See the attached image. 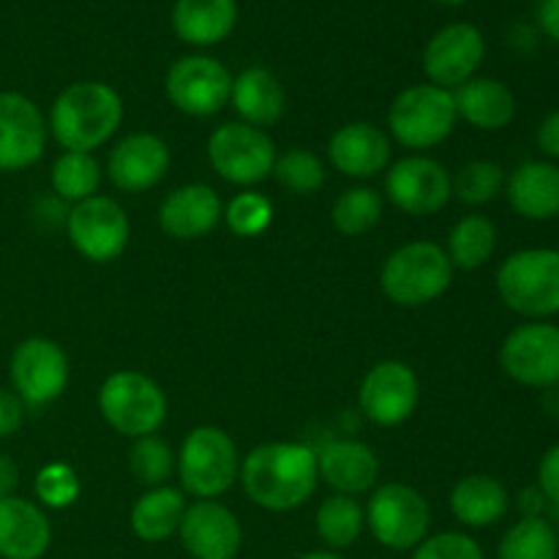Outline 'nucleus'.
<instances>
[{
    "instance_id": "obj_1",
    "label": "nucleus",
    "mask_w": 559,
    "mask_h": 559,
    "mask_svg": "<svg viewBox=\"0 0 559 559\" xmlns=\"http://www.w3.org/2000/svg\"><path fill=\"white\" fill-rule=\"evenodd\" d=\"M246 497L265 511H295L320 486L317 451L300 442H265L240 462Z\"/></svg>"
},
{
    "instance_id": "obj_2",
    "label": "nucleus",
    "mask_w": 559,
    "mask_h": 559,
    "mask_svg": "<svg viewBox=\"0 0 559 559\" xmlns=\"http://www.w3.org/2000/svg\"><path fill=\"white\" fill-rule=\"evenodd\" d=\"M123 123V98L104 82H74L55 98L49 131L63 151L93 153Z\"/></svg>"
},
{
    "instance_id": "obj_3",
    "label": "nucleus",
    "mask_w": 559,
    "mask_h": 559,
    "mask_svg": "<svg viewBox=\"0 0 559 559\" xmlns=\"http://www.w3.org/2000/svg\"><path fill=\"white\" fill-rule=\"evenodd\" d=\"M497 293L513 314L527 322L559 314V249L535 246L513 251L497 271Z\"/></svg>"
},
{
    "instance_id": "obj_4",
    "label": "nucleus",
    "mask_w": 559,
    "mask_h": 559,
    "mask_svg": "<svg viewBox=\"0 0 559 559\" xmlns=\"http://www.w3.org/2000/svg\"><path fill=\"white\" fill-rule=\"evenodd\" d=\"M453 265L445 249L431 240H413L393 251L380 271V287L396 306H426L445 295Z\"/></svg>"
},
{
    "instance_id": "obj_5",
    "label": "nucleus",
    "mask_w": 559,
    "mask_h": 559,
    "mask_svg": "<svg viewBox=\"0 0 559 559\" xmlns=\"http://www.w3.org/2000/svg\"><path fill=\"white\" fill-rule=\"evenodd\" d=\"M178 475L186 495L197 497V500H216L238 480V445L218 426H200V429L189 431L180 445Z\"/></svg>"
},
{
    "instance_id": "obj_6",
    "label": "nucleus",
    "mask_w": 559,
    "mask_h": 559,
    "mask_svg": "<svg viewBox=\"0 0 559 559\" xmlns=\"http://www.w3.org/2000/svg\"><path fill=\"white\" fill-rule=\"evenodd\" d=\"M98 409L118 435L140 440L162 429L167 396L142 371H115L98 388Z\"/></svg>"
},
{
    "instance_id": "obj_7",
    "label": "nucleus",
    "mask_w": 559,
    "mask_h": 559,
    "mask_svg": "<svg viewBox=\"0 0 559 559\" xmlns=\"http://www.w3.org/2000/svg\"><path fill=\"white\" fill-rule=\"evenodd\" d=\"M459 123L453 91L437 85H413L399 93L388 112L396 142L409 151H429L453 134Z\"/></svg>"
},
{
    "instance_id": "obj_8",
    "label": "nucleus",
    "mask_w": 559,
    "mask_h": 559,
    "mask_svg": "<svg viewBox=\"0 0 559 559\" xmlns=\"http://www.w3.org/2000/svg\"><path fill=\"white\" fill-rule=\"evenodd\" d=\"M366 524L377 544L393 551H409L429 538L431 508L418 489L407 484H385L366 506Z\"/></svg>"
},
{
    "instance_id": "obj_9",
    "label": "nucleus",
    "mask_w": 559,
    "mask_h": 559,
    "mask_svg": "<svg viewBox=\"0 0 559 559\" xmlns=\"http://www.w3.org/2000/svg\"><path fill=\"white\" fill-rule=\"evenodd\" d=\"M207 158L218 178L235 186L262 183L276 167V145L262 129L249 123H224L207 140Z\"/></svg>"
},
{
    "instance_id": "obj_10",
    "label": "nucleus",
    "mask_w": 559,
    "mask_h": 559,
    "mask_svg": "<svg viewBox=\"0 0 559 559\" xmlns=\"http://www.w3.org/2000/svg\"><path fill=\"white\" fill-rule=\"evenodd\" d=\"M500 366L524 388H559V325L538 320L513 328L500 347Z\"/></svg>"
},
{
    "instance_id": "obj_11",
    "label": "nucleus",
    "mask_w": 559,
    "mask_h": 559,
    "mask_svg": "<svg viewBox=\"0 0 559 559\" xmlns=\"http://www.w3.org/2000/svg\"><path fill=\"white\" fill-rule=\"evenodd\" d=\"M167 96L175 107L191 118H211L229 104L233 74L227 66L207 55H186L167 71Z\"/></svg>"
},
{
    "instance_id": "obj_12",
    "label": "nucleus",
    "mask_w": 559,
    "mask_h": 559,
    "mask_svg": "<svg viewBox=\"0 0 559 559\" xmlns=\"http://www.w3.org/2000/svg\"><path fill=\"white\" fill-rule=\"evenodd\" d=\"M71 246L91 262H112L129 246L131 224L123 207L109 197H91L76 202L66 216Z\"/></svg>"
},
{
    "instance_id": "obj_13",
    "label": "nucleus",
    "mask_w": 559,
    "mask_h": 559,
    "mask_svg": "<svg viewBox=\"0 0 559 559\" xmlns=\"http://www.w3.org/2000/svg\"><path fill=\"white\" fill-rule=\"evenodd\" d=\"M11 385L27 407H44L60 399L69 385V358L52 338L33 336L11 353Z\"/></svg>"
},
{
    "instance_id": "obj_14",
    "label": "nucleus",
    "mask_w": 559,
    "mask_h": 559,
    "mask_svg": "<svg viewBox=\"0 0 559 559\" xmlns=\"http://www.w3.org/2000/svg\"><path fill=\"white\" fill-rule=\"evenodd\" d=\"M388 200L409 216H435L453 197L451 173L431 156H407L388 169Z\"/></svg>"
},
{
    "instance_id": "obj_15",
    "label": "nucleus",
    "mask_w": 559,
    "mask_h": 559,
    "mask_svg": "<svg viewBox=\"0 0 559 559\" xmlns=\"http://www.w3.org/2000/svg\"><path fill=\"white\" fill-rule=\"evenodd\" d=\"M420 399L418 374L402 360H382L366 371L358 404L377 426H399L409 420Z\"/></svg>"
},
{
    "instance_id": "obj_16",
    "label": "nucleus",
    "mask_w": 559,
    "mask_h": 559,
    "mask_svg": "<svg viewBox=\"0 0 559 559\" xmlns=\"http://www.w3.org/2000/svg\"><path fill=\"white\" fill-rule=\"evenodd\" d=\"M486 58V38L469 22H453L431 36L424 49V71L437 87L464 85L475 76Z\"/></svg>"
},
{
    "instance_id": "obj_17",
    "label": "nucleus",
    "mask_w": 559,
    "mask_h": 559,
    "mask_svg": "<svg viewBox=\"0 0 559 559\" xmlns=\"http://www.w3.org/2000/svg\"><path fill=\"white\" fill-rule=\"evenodd\" d=\"M47 123L36 104L14 91H0V173H22L44 156Z\"/></svg>"
},
{
    "instance_id": "obj_18",
    "label": "nucleus",
    "mask_w": 559,
    "mask_h": 559,
    "mask_svg": "<svg viewBox=\"0 0 559 559\" xmlns=\"http://www.w3.org/2000/svg\"><path fill=\"white\" fill-rule=\"evenodd\" d=\"M180 544L194 559H235L243 544L238 516L216 500H197L180 522Z\"/></svg>"
},
{
    "instance_id": "obj_19",
    "label": "nucleus",
    "mask_w": 559,
    "mask_h": 559,
    "mask_svg": "<svg viewBox=\"0 0 559 559\" xmlns=\"http://www.w3.org/2000/svg\"><path fill=\"white\" fill-rule=\"evenodd\" d=\"M169 145L158 134H129L112 147L107 158V175L120 191H140L153 189L169 173Z\"/></svg>"
},
{
    "instance_id": "obj_20",
    "label": "nucleus",
    "mask_w": 559,
    "mask_h": 559,
    "mask_svg": "<svg viewBox=\"0 0 559 559\" xmlns=\"http://www.w3.org/2000/svg\"><path fill=\"white\" fill-rule=\"evenodd\" d=\"M224 205L216 191L205 183H189L175 189L158 207V227L175 240H197L218 227Z\"/></svg>"
},
{
    "instance_id": "obj_21",
    "label": "nucleus",
    "mask_w": 559,
    "mask_h": 559,
    "mask_svg": "<svg viewBox=\"0 0 559 559\" xmlns=\"http://www.w3.org/2000/svg\"><path fill=\"white\" fill-rule=\"evenodd\" d=\"M317 469L336 495L358 497L377 486L380 478V459L366 442L331 440L317 451Z\"/></svg>"
},
{
    "instance_id": "obj_22",
    "label": "nucleus",
    "mask_w": 559,
    "mask_h": 559,
    "mask_svg": "<svg viewBox=\"0 0 559 559\" xmlns=\"http://www.w3.org/2000/svg\"><path fill=\"white\" fill-rule=\"evenodd\" d=\"M391 140L385 131L366 120L342 126L328 142V156L333 167L355 180L380 175L391 162Z\"/></svg>"
},
{
    "instance_id": "obj_23",
    "label": "nucleus",
    "mask_w": 559,
    "mask_h": 559,
    "mask_svg": "<svg viewBox=\"0 0 559 559\" xmlns=\"http://www.w3.org/2000/svg\"><path fill=\"white\" fill-rule=\"evenodd\" d=\"M52 544L49 519L25 497H0V557L41 559Z\"/></svg>"
},
{
    "instance_id": "obj_24",
    "label": "nucleus",
    "mask_w": 559,
    "mask_h": 559,
    "mask_svg": "<svg viewBox=\"0 0 559 559\" xmlns=\"http://www.w3.org/2000/svg\"><path fill=\"white\" fill-rule=\"evenodd\" d=\"M506 197L527 222L559 218V164L546 158L519 164L506 178Z\"/></svg>"
},
{
    "instance_id": "obj_25",
    "label": "nucleus",
    "mask_w": 559,
    "mask_h": 559,
    "mask_svg": "<svg viewBox=\"0 0 559 559\" xmlns=\"http://www.w3.org/2000/svg\"><path fill=\"white\" fill-rule=\"evenodd\" d=\"M459 118L480 131L508 129L516 118V96L511 87L491 76H473L453 93Z\"/></svg>"
},
{
    "instance_id": "obj_26",
    "label": "nucleus",
    "mask_w": 559,
    "mask_h": 559,
    "mask_svg": "<svg viewBox=\"0 0 559 559\" xmlns=\"http://www.w3.org/2000/svg\"><path fill=\"white\" fill-rule=\"evenodd\" d=\"M229 104L240 115V123L265 129V126H273L282 118L287 98H284L282 82H278V76L271 69L251 66V69L240 71L233 80Z\"/></svg>"
},
{
    "instance_id": "obj_27",
    "label": "nucleus",
    "mask_w": 559,
    "mask_h": 559,
    "mask_svg": "<svg viewBox=\"0 0 559 559\" xmlns=\"http://www.w3.org/2000/svg\"><path fill=\"white\" fill-rule=\"evenodd\" d=\"M235 0H178L173 9V27L180 41L191 47H213L235 31Z\"/></svg>"
},
{
    "instance_id": "obj_28",
    "label": "nucleus",
    "mask_w": 559,
    "mask_h": 559,
    "mask_svg": "<svg viewBox=\"0 0 559 559\" xmlns=\"http://www.w3.org/2000/svg\"><path fill=\"white\" fill-rule=\"evenodd\" d=\"M508 508H511V497L495 475H467L451 491V511L464 527H491L506 516Z\"/></svg>"
},
{
    "instance_id": "obj_29",
    "label": "nucleus",
    "mask_w": 559,
    "mask_h": 559,
    "mask_svg": "<svg viewBox=\"0 0 559 559\" xmlns=\"http://www.w3.org/2000/svg\"><path fill=\"white\" fill-rule=\"evenodd\" d=\"M186 495L175 486H156L147 489L145 495L136 497L134 508H131V530L145 544H162V540L173 538L180 530V522L186 516Z\"/></svg>"
},
{
    "instance_id": "obj_30",
    "label": "nucleus",
    "mask_w": 559,
    "mask_h": 559,
    "mask_svg": "<svg viewBox=\"0 0 559 559\" xmlns=\"http://www.w3.org/2000/svg\"><path fill=\"white\" fill-rule=\"evenodd\" d=\"M497 243H500V233H497L495 222L473 213V216H464L453 224L451 235H448L445 254L453 267L475 271V267H484L495 257Z\"/></svg>"
},
{
    "instance_id": "obj_31",
    "label": "nucleus",
    "mask_w": 559,
    "mask_h": 559,
    "mask_svg": "<svg viewBox=\"0 0 559 559\" xmlns=\"http://www.w3.org/2000/svg\"><path fill=\"white\" fill-rule=\"evenodd\" d=\"M366 530V508L355 497L333 495L317 508V535L328 551L349 549Z\"/></svg>"
},
{
    "instance_id": "obj_32",
    "label": "nucleus",
    "mask_w": 559,
    "mask_h": 559,
    "mask_svg": "<svg viewBox=\"0 0 559 559\" xmlns=\"http://www.w3.org/2000/svg\"><path fill=\"white\" fill-rule=\"evenodd\" d=\"M497 559H559L555 524L546 516H522L502 535Z\"/></svg>"
},
{
    "instance_id": "obj_33",
    "label": "nucleus",
    "mask_w": 559,
    "mask_h": 559,
    "mask_svg": "<svg viewBox=\"0 0 559 559\" xmlns=\"http://www.w3.org/2000/svg\"><path fill=\"white\" fill-rule=\"evenodd\" d=\"M49 180H52V191L60 200L76 205V202L96 197L98 186H102V167L93 158V153L66 151L63 156L55 158Z\"/></svg>"
},
{
    "instance_id": "obj_34",
    "label": "nucleus",
    "mask_w": 559,
    "mask_h": 559,
    "mask_svg": "<svg viewBox=\"0 0 559 559\" xmlns=\"http://www.w3.org/2000/svg\"><path fill=\"white\" fill-rule=\"evenodd\" d=\"M382 207H385V200L380 191L369 189V186H355L333 202V227L349 238L364 235L377 227V222L382 218Z\"/></svg>"
},
{
    "instance_id": "obj_35",
    "label": "nucleus",
    "mask_w": 559,
    "mask_h": 559,
    "mask_svg": "<svg viewBox=\"0 0 559 559\" xmlns=\"http://www.w3.org/2000/svg\"><path fill=\"white\" fill-rule=\"evenodd\" d=\"M278 183L298 197H311L325 186V164L314 151L306 147H289L276 158L273 167Z\"/></svg>"
},
{
    "instance_id": "obj_36",
    "label": "nucleus",
    "mask_w": 559,
    "mask_h": 559,
    "mask_svg": "<svg viewBox=\"0 0 559 559\" xmlns=\"http://www.w3.org/2000/svg\"><path fill=\"white\" fill-rule=\"evenodd\" d=\"M453 180V194L464 202V205H486L495 200L502 189H506V169L489 158H478V162H467L456 173Z\"/></svg>"
},
{
    "instance_id": "obj_37",
    "label": "nucleus",
    "mask_w": 559,
    "mask_h": 559,
    "mask_svg": "<svg viewBox=\"0 0 559 559\" xmlns=\"http://www.w3.org/2000/svg\"><path fill=\"white\" fill-rule=\"evenodd\" d=\"M129 469L142 486L156 489V486H167L169 475L175 469V453L162 437L147 435L134 440V448L129 453Z\"/></svg>"
},
{
    "instance_id": "obj_38",
    "label": "nucleus",
    "mask_w": 559,
    "mask_h": 559,
    "mask_svg": "<svg viewBox=\"0 0 559 559\" xmlns=\"http://www.w3.org/2000/svg\"><path fill=\"white\" fill-rule=\"evenodd\" d=\"M224 222L240 238H254L271 227L273 202L257 191H243V194L233 197L229 205L224 207Z\"/></svg>"
},
{
    "instance_id": "obj_39",
    "label": "nucleus",
    "mask_w": 559,
    "mask_h": 559,
    "mask_svg": "<svg viewBox=\"0 0 559 559\" xmlns=\"http://www.w3.org/2000/svg\"><path fill=\"white\" fill-rule=\"evenodd\" d=\"M33 489H36V497L41 506L55 508V511H63V508H71L76 500H80L82 484H80V475L74 473L71 464L52 462L47 464V467L38 469Z\"/></svg>"
},
{
    "instance_id": "obj_40",
    "label": "nucleus",
    "mask_w": 559,
    "mask_h": 559,
    "mask_svg": "<svg viewBox=\"0 0 559 559\" xmlns=\"http://www.w3.org/2000/svg\"><path fill=\"white\" fill-rule=\"evenodd\" d=\"M413 559H486V555L467 533H437L415 546Z\"/></svg>"
},
{
    "instance_id": "obj_41",
    "label": "nucleus",
    "mask_w": 559,
    "mask_h": 559,
    "mask_svg": "<svg viewBox=\"0 0 559 559\" xmlns=\"http://www.w3.org/2000/svg\"><path fill=\"white\" fill-rule=\"evenodd\" d=\"M538 489L551 508L559 511V442L544 453L538 464Z\"/></svg>"
},
{
    "instance_id": "obj_42",
    "label": "nucleus",
    "mask_w": 559,
    "mask_h": 559,
    "mask_svg": "<svg viewBox=\"0 0 559 559\" xmlns=\"http://www.w3.org/2000/svg\"><path fill=\"white\" fill-rule=\"evenodd\" d=\"M22 420H25V404H22V399L14 391L0 388V440L16 435L22 429Z\"/></svg>"
},
{
    "instance_id": "obj_43",
    "label": "nucleus",
    "mask_w": 559,
    "mask_h": 559,
    "mask_svg": "<svg viewBox=\"0 0 559 559\" xmlns=\"http://www.w3.org/2000/svg\"><path fill=\"white\" fill-rule=\"evenodd\" d=\"M535 142H538V151L544 153L546 162H559V109H551L540 120L538 131H535Z\"/></svg>"
},
{
    "instance_id": "obj_44",
    "label": "nucleus",
    "mask_w": 559,
    "mask_h": 559,
    "mask_svg": "<svg viewBox=\"0 0 559 559\" xmlns=\"http://www.w3.org/2000/svg\"><path fill=\"white\" fill-rule=\"evenodd\" d=\"M538 22L540 31H544L551 41L559 44V0H540Z\"/></svg>"
},
{
    "instance_id": "obj_45",
    "label": "nucleus",
    "mask_w": 559,
    "mask_h": 559,
    "mask_svg": "<svg viewBox=\"0 0 559 559\" xmlns=\"http://www.w3.org/2000/svg\"><path fill=\"white\" fill-rule=\"evenodd\" d=\"M20 486V467L11 456L0 453V497H11Z\"/></svg>"
},
{
    "instance_id": "obj_46",
    "label": "nucleus",
    "mask_w": 559,
    "mask_h": 559,
    "mask_svg": "<svg viewBox=\"0 0 559 559\" xmlns=\"http://www.w3.org/2000/svg\"><path fill=\"white\" fill-rule=\"evenodd\" d=\"M519 508H522L524 516H544V511L549 508L546 497L540 495V489H524L522 497H519Z\"/></svg>"
},
{
    "instance_id": "obj_47",
    "label": "nucleus",
    "mask_w": 559,
    "mask_h": 559,
    "mask_svg": "<svg viewBox=\"0 0 559 559\" xmlns=\"http://www.w3.org/2000/svg\"><path fill=\"white\" fill-rule=\"evenodd\" d=\"M298 559H344V557L336 555V551H309V555H304Z\"/></svg>"
},
{
    "instance_id": "obj_48",
    "label": "nucleus",
    "mask_w": 559,
    "mask_h": 559,
    "mask_svg": "<svg viewBox=\"0 0 559 559\" xmlns=\"http://www.w3.org/2000/svg\"><path fill=\"white\" fill-rule=\"evenodd\" d=\"M437 3H445V5H462V3H467V0H437Z\"/></svg>"
},
{
    "instance_id": "obj_49",
    "label": "nucleus",
    "mask_w": 559,
    "mask_h": 559,
    "mask_svg": "<svg viewBox=\"0 0 559 559\" xmlns=\"http://www.w3.org/2000/svg\"><path fill=\"white\" fill-rule=\"evenodd\" d=\"M555 530H557V538H559V516H557V524H555Z\"/></svg>"
}]
</instances>
